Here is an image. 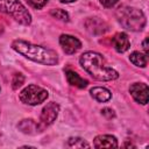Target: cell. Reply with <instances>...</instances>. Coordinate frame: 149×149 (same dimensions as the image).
I'll return each mask as SVG.
<instances>
[{
	"label": "cell",
	"instance_id": "1",
	"mask_svg": "<svg viewBox=\"0 0 149 149\" xmlns=\"http://www.w3.org/2000/svg\"><path fill=\"white\" fill-rule=\"evenodd\" d=\"M79 62L81 68L97 80L107 81V80H114L119 77V73L114 69L109 68L106 64L105 58L98 52L94 51L84 52L80 56Z\"/></svg>",
	"mask_w": 149,
	"mask_h": 149
},
{
	"label": "cell",
	"instance_id": "2",
	"mask_svg": "<svg viewBox=\"0 0 149 149\" xmlns=\"http://www.w3.org/2000/svg\"><path fill=\"white\" fill-rule=\"evenodd\" d=\"M12 48L23 55L24 57L41 64L45 65H55L58 62V56L57 52L54 51L52 49H48L41 45H36L22 40H16L12 43Z\"/></svg>",
	"mask_w": 149,
	"mask_h": 149
},
{
	"label": "cell",
	"instance_id": "3",
	"mask_svg": "<svg viewBox=\"0 0 149 149\" xmlns=\"http://www.w3.org/2000/svg\"><path fill=\"white\" fill-rule=\"evenodd\" d=\"M119 22L128 30L139 31L146 26V16L142 10L134 7H120L116 12Z\"/></svg>",
	"mask_w": 149,
	"mask_h": 149
},
{
	"label": "cell",
	"instance_id": "4",
	"mask_svg": "<svg viewBox=\"0 0 149 149\" xmlns=\"http://www.w3.org/2000/svg\"><path fill=\"white\" fill-rule=\"evenodd\" d=\"M0 10L12 15L22 24H29L31 22L29 12L19 0H0Z\"/></svg>",
	"mask_w": 149,
	"mask_h": 149
},
{
	"label": "cell",
	"instance_id": "5",
	"mask_svg": "<svg viewBox=\"0 0 149 149\" xmlns=\"http://www.w3.org/2000/svg\"><path fill=\"white\" fill-rule=\"evenodd\" d=\"M19 98L23 104L35 106V105H40L48 98V91L41 86L31 84V85H28L27 87H24L20 92Z\"/></svg>",
	"mask_w": 149,
	"mask_h": 149
},
{
	"label": "cell",
	"instance_id": "6",
	"mask_svg": "<svg viewBox=\"0 0 149 149\" xmlns=\"http://www.w3.org/2000/svg\"><path fill=\"white\" fill-rule=\"evenodd\" d=\"M58 112H59V106L56 102H49L47 106H44L40 115V121L37 123L38 132L49 127L56 120Z\"/></svg>",
	"mask_w": 149,
	"mask_h": 149
},
{
	"label": "cell",
	"instance_id": "7",
	"mask_svg": "<svg viewBox=\"0 0 149 149\" xmlns=\"http://www.w3.org/2000/svg\"><path fill=\"white\" fill-rule=\"evenodd\" d=\"M59 44L63 48L64 52H66L69 55L77 52L81 47V43L78 38H76L74 36H71V35H66V34L62 35L59 37Z\"/></svg>",
	"mask_w": 149,
	"mask_h": 149
},
{
	"label": "cell",
	"instance_id": "8",
	"mask_svg": "<svg viewBox=\"0 0 149 149\" xmlns=\"http://www.w3.org/2000/svg\"><path fill=\"white\" fill-rule=\"evenodd\" d=\"M129 92L135 101L146 105L148 102V86L143 83H135L129 87Z\"/></svg>",
	"mask_w": 149,
	"mask_h": 149
},
{
	"label": "cell",
	"instance_id": "9",
	"mask_svg": "<svg viewBox=\"0 0 149 149\" xmlns=\"http://www.w3.org/2000/svg\"><path fill=\"white\" fill-rule=\"evenodd\" d=\"M112 45L118 52H125L129 49L130 42L125 33H118L112 37Z\"/></svg>",
	"mask_w": 149,
	"mask_h": 149
},
{
	"label": "cell",
	"instance_id": "10",
	"mask_svg": "<svg viewBox=\"0 0 149 149\" xmlns=\"http://www.w3.org/2000/svg\"><path fill=\"white\" fill-rule=\"evenodd\" d=\"M93 146L95 148H115L118 147V141L112 135H99L94 139Z\"/></svg>",
	"mask_w": 149,
	"mask_h": 149
},
{
	"label": "cell",
	"instance_id": "11",
	"mask_svg": "<svg viewBox=\"0 0 149 149\" xmlns=\"http://www.w3.org/2000/svg\"><path fill=\"white\" fill-rule=\"evenodd\" d=\"M91 95L99 102H106L108 101L111 98H112V93L105 88V87H101V86H95V87H92L91 91H90Z\"/></svg>",
	"mask_w": 149,
	"mask_h": 149
},
{
	"label": "cell",
	"instance_id": "12",
	"mask_svg": "<svg viewBox=\"0 0 149 149\" xmlns=\"http://www.w3.org/2000/svg\"><path fill=\"white\" fill-rule=\"evenodd\" d=\"M66 74V79H68V83L72 86H76V87H79V88H85L88 84V81L84 78H81L77 72L74 71H66L65 72Z\"/></svg>",
	"mask_w": 149,
	"mask_h": 149
},
{
	"label": "cell",
	"instance_id": "13",
	"mask_svg": "<svg viewBox=\"0 0 149 149\" xmlns=\"http://www.w3.org/2000/svg\"><path fill=\"white\" fill-rule=\"evenodd\" d=\"M129 61L136 65V66H141V68H144L148 63V57L146 54H141L139 51H134L130 54L129 56Z\"/></svg>",
	"mask_w": 149,
	"mask_h": 149
},
{
	"label": "cell",
	"instance_id": "14",
	"mask_svg": "<svg viewBox=\"0 0 149 149\" xmlns=\"http://www.w3.org/2000/svg\"><path fill=\"white\" fill-rule=\"evenodd\" d=\"M17 127H19L23 133H26V134H34L36 130H38V129H37V123H35L34 120H31V119L22 120V121L19 123Z\"/></svg>",
	"mask_w": 149,
	"mask_h": 149
},
{
	"label": "cell",
	"instance_id": "15",
	"mask_svg": "<svg viewBox=\"0 0 149 149\" xmlns=\"http://www.w3.org/2000/svg\"><path fill=\"white\" fill-rule=\"evenodd\" d=\"M68 146L69 147H72V148L73 147L74 148H84V147L88 148L90 147V144L86 141H84L83 139H80V137H71V139H69Z\"/></svg>",
	"mask_w": 149,
	"mask_h": 149
},
{
	"label": "cell",
	"instance_id": "16",
	"mask_svg": "<svg viewBox=\"0 0 149 149\" xmlns=\"http://www.w3.org/2000/svg\"><path fill=\"white\" fill-rule=\"evenodd\" d=\"M50 14H51L54 17H56V19H58V20H62V21H68V20H69L68 13H66L65 10H63V9H59V8H57V9H51Z\"/></svg>",
	"mask_w": 149,
	"mask_h": 149
},
{
	"label": "cell",
	"instance_id": "17",
	"mask_svg": "<svg viewBox=\"0 0 149 149\" xmlns=\"http://www.w3.org/2000/svg\"><path fill=\"white\" fill-rule=\"evenodd\" d=\"M23 81H24V77H23L21 73H16V74H14L13 80H12V86H13V88H14V90L19 88V87L23 84Z\"/></svg>",
	"mask_w": 149,
	"mask_h": 149
},
{
	"label": "cell",
	"instance_id": "18",
	"mask_svg": "<svg viewBox=\"0 0 149 149\" xmlns=\"http://www.w3.org/2000/svg\"><path fill=\"white\" fill-rule=\"evenodd\" d=\"M28 5L31 6L35 9H41L42 7H44V5L48 2V0H27Z\"/></svg>",
	"mask_w": 149,
	"mask_h": 149
},
{
	"label": "cell",
	"instance_id": "19",
	"mask_svg": "<svg viewBox=\"0 0 149 149\" xmlns=\"http://www.w3.org/2000/svg\"><path fill=\"white\" fill-rule=\"evenodd\" d=\"M101 113H102V115H105L107 119H112V118H114V116H115L114 111H113V109H111V108H104V109L101 111Z\"/></svg>",
	"mask_w": 149,
	"mask_h": 149
},
{
	"label": "cell",
	"instance_id": "20",
	"mask_svg": "<svg viewBox=\"0 0 149 149\" xmlns=\"http://www.w3.org/2000/svg\"><path fill=\"white\" fill-rule=\"evenodd\" d=\"M100 1V3L102 5V6H105V7H112V6H114L119 0H99Z\"/></svg>",
	"mask_w": 149,
	"mask_h": 149
},
{
	"label": "cell",
	"instance_id": "21",
	"mask_svg": "<svg viewBox=\"0 0 149 149\" xmlns=\"http://www.w3.org/2000/svg\"><path fill=\"white\" fill-rule=\"evenodd\" d=\"M142 45H143V50H144L146 55H148V37H146V38H144V41H143Z\"/></svg>",
	"mask_w": 149,
	"mask_h": 149
},
{
	"label": "cell",
	"instance_id": "22",
	"mask_svg": "<svg viewBox=\"0 0 149 149\" xmlns=\"http://www.w3.org/2000/svg\"><path fill=\"white\" fill-rule=\"evenodd\" d=\"M61 2H63V3H69V2H73V1H76V0H59Z\"/></svg>",
	"mask_w": 149,
	"mask_h": 149
},
{
	"label": "cell",
	"instance_id": "23",
	"mask_svg": "<svg viewBox=\"0 0 149 149\" xmlns=\"http://www.w3.org/2000/svg\"><path fill=\"white\" fill-rule=\"evenodd\" d=\"M2 31H3V24L0 22V35L2 34Z\"/></svg>",
	"mask_w": 149,
	"mask_h": 149
}]
</instances>
